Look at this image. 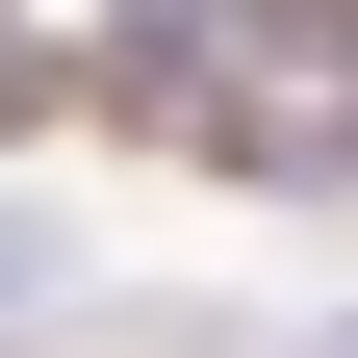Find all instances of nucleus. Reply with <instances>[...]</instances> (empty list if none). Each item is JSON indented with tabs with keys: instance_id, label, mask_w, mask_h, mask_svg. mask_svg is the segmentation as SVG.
Here are the masks:
<instances>
[{
	"instance_id": "f257e3e1",
	"label": "nucleus",
	"mask_w": 358,
	"mask_h": 358,
	"mask_svg": "<svg viewBox=\"0 0 358 358\" xmlns=\"http://www.w3.org/2000/svg\"><path fill=\"white\" fill-rule=\"evenodd\" d=\"M103 333H128V282H103V231H77L52 179L0 154V358H103Z\"/></svg>"
}]
</instances>
